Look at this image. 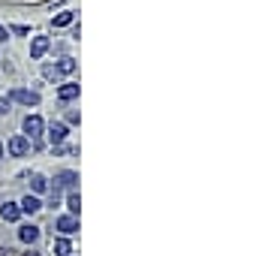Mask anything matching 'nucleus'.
I'll return each mask as SVG.
<instances>
[{"mask_svg": "<svg viewBox=\"0 0 271 256\" xmlns=\"http://www.w3.org/2000/svg\"><path fill=\"white\" fill-rule=\"evenodd\" d=\"M45 51H48V36H36V39L30 42V57H33V60H39Z\"/></svg>", "mask_w": 271, "mask_h": 256, "instance_id": "20e7f679", "label": "nucleus"}, {"mask_svg": "<svg viewBox=\"0 0 271 256\" xmlns=\"http://www.w3.org/2000/svg\"><path fill=\"white\" fill-rule=\"evenodd\" d=\"M39 208H42V202H39L36 196H24V202H21V211H24V214H36Z\"/></svg>", "mask_w": 271, "mask_h": 256, "instance_id": "9d476101", "label": "nucleus"}, {"mask_svg": "<svg viewBox=\"0 0 271 256\" xmlns=\"http://www.w3.org/2000/svg\"><path fill=\"white\" fill-rule=\"evenodd\" d=\"M72 69H75V60H72V57H63V60L57 63V72H72Z\"/></svg>", "mask_w": 271, "mask_h": 256, "instance_id": "dca6fc26", "label": "nucleus"}, {"mask_svg": "<svg viewBox=\"0 0 271 256\" xmlns=\"http://www.w3.org/2000/svg\"><path fill=\"white\" fill-rule=\"evenodd\" d=\"M30 187H33L36 193H45V190H48V181H45L42 175H33V178H30Z\"/></svg>", "mask_w": 271, "mask_h": 256, "instance_id": "f8f14e48", "label": "nucleus"}, {"mask_svg": "<svg viewBox=\"0 0 271 256\" xmlns=\"http://www.w3.org/2000/svg\"><path fill=\"white\" fill-rule=\"evenodd\" d=\"M24 256H39V253H33V250H30V253H24Z\"/></svg>", "mask_w": 271, "mask_h": 256, "instance_id": "6ab92c4d", "label": "nucleus"}, {"mask_svg": "<svg viewBox=\"0 0 271 256\" xmlns=\"http://www.w3.org/2000/svg\"><path fill=\"white\" fill-rule=\"evenodd\" d=\"M6 109H9V100H6V97H3V100H0V115H3V112H6Z\"/></svg>", "mask_w": 271, "mask_h": 256, "instance_id": "f3484780", "label": "nucleus"}, {"mask_svg": "<svg viewBox=\"0 0 271 256\" xmlns=\"http://www.w3.org/2000/svg\"><path fill=\"white\" fill-rule=\"evenodd\" d=\"M57 97H60L63 103H69V100H75V97H78V84H63V88L57 91Z\"/></svg>", "mask_w": 271, "mask_h": 256, "instance_id": "9b49d317", "label": "nucleus"}, {"mask_svg": "<svg viewBox=\"0 0 271 256\" xmlns=\"http://www.w3.org/2000/svg\"><path fill=\"white\" fill-rule=\"evenodd\" d=\"M6 36H9V30H6V27H3V24H0V42H3V39H6Z\"/></svg>", "mask_w": 271, "mask_h": 256, "instance_id": "a211bd4d", "label": "nucleus"}, {"mask_svg": "<svg viewBox=\"0 0 271 256\" xmlns=\"http://www.w3.org/2000/svg\"><path fill=\"white\" fill-rule=\"evenodd\" d=\"M6 100H15V103H24V106H39V94L36 91H24V88H15L9 91Z\"/></svg>", "mask_w": 271, "mask_h": 256, "instance_id": "f257e3e1", "label": "nucleus"}, {"mask_svg": "<svg viewBox=\"0 0 271 256\" xmlns=\"http://www.w3.org/2000/svg\"><path fill=\"white\" fill-rule=\"evenodd\" d=\"M66 205H69V211H72V214H78V211H81V199H78V193H69Z\"/></svg>", "mask_w": 271, "mask_h": 256, "instance_id": "4468645a", "label": "nucleus"}, {"mask_svg": "<svg viewBox=\"0 0 271 256\" xmlns=\"http://www.w3.org/2000/svg\"><path fill=\"white\" fill-rule=\"evenodd\" d=\"M48 139H51V145H60V142L66 139V127H63V124H51V130H48Z\"/></svg>", "mask_w": 271, "mask_h": 256, "instance_id": "423d86ee", "label": "nucleus"}, {"mask_svg": "<svg viewBox=\"0 0 271 256\" xmlns=\"http://www.w3.org/2000/svg\"><path fill=\"white\" fill-rule=\"evenodd\" d=\"M72 18H75L72 12H60V15L54 18V27H66V24H72Z\"/></svg>", "mask_w": 271, "mask_h": 256, "instance_id": "ddd939ff", "label": "nucleus"}, {"mask_svg": "<svg viewBox=\"0 0 271 256\" xmlns=\"http://www.w3.org/2000/svg\"><path fill=\"white\" fill-rule=\"evenodd\" d=\"M0 217H3L6 223H12V220H18V217H21V208H18V205H12V202H6V205H0Z\"/></svg>", "mask_w": 271, "mask_h": 256, "instance_id": "39448f33", "label": "nucleus"}, {"mask_svg": "<svg viewBox=\"0 0 271 256\" xmlns=\"http://www.w3.org/2000/svg\"><path fill=\"white\" fill-rule=\"evenodd\" d=\"M57 229H60L63 235H72V232L78 229V223H75V217H57Z\"/></svg>", "mask_w": 271, "mask_h": 256, "instance_id": "6e6552de", "label": "nucleus"}, {"mask_svg": "<svg viewBox=\"0 0 271 256\" xmlns=\"http://www.w3.org/2000/svg\"><path fill=\"white\" fill-rule=\"evenodd\" d=\"M75 181H78L75 172H60V175L54 178V187H75Z\"/></svg>", "mask_w": 271, "mask_h": 256, "instance_id": "0eeeda50", "label": "nucleus"}, {"mask_svg": "<svg viewBox=\"0 0 271 256\" xmlns=\"http://www.w3.org/2000/svg\"><path fill=\"white\" fill-rule=\"evenodd\" d=\"M27 151H30V142H27L24 136H12V139H9V154H12V157H24Z\"/></svg>", "mask_w": 271, "mask_h": 256, "instance_id": "7ed1b4c3", "label": "nucleus"}, {"mask_svg": "<svg viewBox=\"0 0 271 256\" xmlns=\"http://www.w3.org/2000/svg\"><path fill=\"white\" fill-rule=\"evenodd\" d=\"M24 133H27L30 139H39V136H42V118H39V115H27V118H24Z\"/></svg>", "mask_w": 271, "mask_h": 256, "instance_id": "f03ea898", "label": "nucleus"}, {"mask_svg": "<svg viewBox=\"0 0 271 256\" xmlns=\"http://www.w3.org/2000/svg\"><path fill=\"white\" fill-rule=\"evenodd\" d=\"M0 160H3V145H0Z\"/></svg>", "mask_w": 271, "mask_h": 256, "instance_id": "aec40b11", "label": "nucleus"}, {"mask_svg": "<svg viewBox=\"0 0 271 256\" xmlns=\"http://www.w3.org/2000/svg\"><path fill=\"white\" fill-rule=\"evenodd\" d=\"M54 253L66 256V253H69V241H66V238H57V241H54Z\"/></svg>", "mask_w": 271, "mask_h": 256, "instance_id": "2eb2a0df", "label": "nucleus"}, {"mask_svg": "<svg viewBox=\"0 0 271 256\" xmlns=\"http://www.w3.org/2000/svg\"><path fill=\"white\" fill-rule=\"evenodd\" d=\"M18 238L27 241V244H33V241L39 238V226H21V229H18Z\"/></svg>", "mask_w": 271, "mask_h": 256, "instance_id": "1a4fd4ad", "label": "nucleus"}]
</instances>
